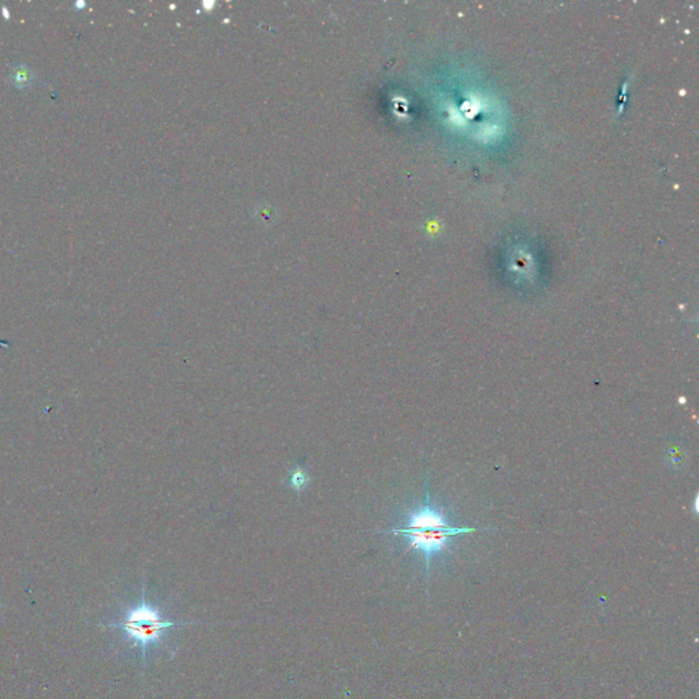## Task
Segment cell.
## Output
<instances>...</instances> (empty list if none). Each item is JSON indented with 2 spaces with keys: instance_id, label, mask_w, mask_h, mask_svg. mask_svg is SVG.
<instances>
[{
  "instance_id": "3957f363",
  "label": "cell",
  "mask_w": 699,
  "mask_h": 699,
  "mask_svg": "<svg viewBox=\"0 0 699 699\" xmlns=\"http://www.w3.org/2000/svg\"><path fill=\"white\" fill-rule=\"evenodd\" d=\"M399 527L406 530H444L452 527L447 522L446 515L430 504L427 482L425 489L424 504L418 510L410 512V515L407 517V524Z\"/></svg>"
},
{
  "instance_id": "277c9868",
  "label": "cell",
  "mask_w": 699,
  "mask_h": 699,
  "mask_svg": "<svg viewBox=\"0 0 699 699\" xmlns=\"http://www.w3.org/2000/svg\"><path fill=\"white\" fill-rule=\"evenodd\" d=\"M6 79L15 89L26 91L36 84L37 76L34 74V72L24 63H13L7 69Z\"/></svg>"
},
{
  "instance_id": "6da1fadb",
  "label": "cell",
  "mask_w": 699,
  "mask_h": 699,
  "mask_svg": "<svg viewBox=\"0 0 699 699\" xmlns=\"http://www.w3.org/2000/svg\"><path fill=\"white\" fill-rule=\"evenodd\" d=\"M190 625L193 623H178L166 620L160 616L157 609H154L142 599V602L130 609L126 615L125 620L118 625L125 631L128 641H133L135 645L141 646L142 657L145 660L148 646L160 641L164 630L174 625Z\"/></svg>"
},
{
  "instance_id": "7a4b0ae2",
  "label": "cell",
  "mask_w": 699,
  "mask_h": 699,
  "mask_svg": "<svg viewBox=\"0 0 699 699\" xmlns=\"http://www.w3.org/2000/svg\"><path fill=\"white\" fill-rule=\"evenodd\" d=\"M475 528L469 527H450L444 530H406L401 527H394L390 530L392 534H401L407 537L408 550H415L424 554L426 563V578L430 568V559L434 553H439L448 547V540L453 535L463 533H473Z\"/></svg>"
},
{
  "instance_id": "5b68a950",
  "label": "cell",
  "mask_w": 699,
  "mask_h": 699,
  "mask_svg": "<svg viewBox=\"0 0 699 699\" xmlns=\"http://www.w3.org/2000/svg\"><path fill=\"white\" fill-rule=\"evenodd\" d=\"M309 478L306 473L302 470V469H295L293 473H291V478H290V482L293 485V488L295 489H300L303 488L306 484H307Z\"/></svg>"
}]
</instances>
